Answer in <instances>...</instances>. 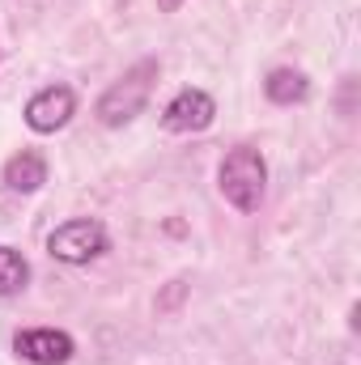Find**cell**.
I'll list each match as a JSON object with an SVG mask.
<instances>
[{
	"label": "cell",
	"instance_id": "6da1fadb",
	"mask_svg": "<svg viewBox=\"0 0 361 365\" xmlns=\"http://www.w3.org/2000/svg\"><path fill=\"white\" fill-rule=\"evenodd\" d=\"M217 191L243 217H255L268 195V162L255 145H234L217 166Z\"/></svg>",
	"mask_w": 361,
	"mask_h": 365
},
{
	"label": "cell",
	"instance_id": "9c48e42d",
	"mask_svg": "<svg viewBox=\"0 0 361 365\" xmlns=\"http://www.w3.org/2000/svg\"><path fill=\"white\" fill-rule=\"evenodd\" d=\"M26 284H30V259L17 247L0 242V297H17L26 293Z\"/></svg>",
	"mask_w": 361,
	"mask_h": 365
},
{
	"label": "cell",
	"instance_id": "7a4b0ae2",
	"mask_svg": "<svg viewBox=\"0 0 361 365\" xmlns=\"http://www.w3.org/2000/svg\"><path fill=\"white\" fill-rule=\"evenodd\" d=\"M158 77H162V64H158L153 56H149V60H136L119 81H111V86L102 90V98L93 102L98 123H102V128H128L136 115H145Z\"/></svg>",
	"mask_w": 361,
	"mask_h": 365
},
{
	"label": "cell",
	"instance_id": "5b68a950",
	"mask_svg": "<svg viewBox=\"0 0 361 365\" xmlns=\"http://www.w3.org/2000/svg\"><path fill=\"white\" fill-rule=\"evenodd\" d=\"M217 119V98L200 86H183L175 90V98L162 106V128L175 132V136H195V132H208Z\"/></svg>",
	"mask_w": 361,
	"mask_h": 365
},
{
	"label": "cell",
	"instance_id": "3957f363",
	"mask_svg": "<svg viewBox=\"0 0 361 365\" xmlns=\"http://www.w3.org/2000/svg\"><path fill=\"white\" fill-rule=\"evenodd\" d=\"M111 251V230L98 217H68L47 234V255L64 268H90Z\"/></svg>",
	"mask_w": 361,
	"mask_h": 365
},
{
	"label": "cell",
	"instance_id": "ba28073f",
	"mask_svg": "<svg viewBox=\"0 0 361 365\" xmlns=\"http://www.w3.org/2000/svg\"><path fill=\"white\" fill-rule=\"evenodd\" d=\"M264 98L272 106H298L310 98V77L302 68H272L264 77Z\"/></svg>",
	"mask_w": 361,
	"mask_h": 365
},
{
	"label": "cell",
	"instance_id": "52a82bcc",
	"mask_svg": "<svg viewBox=\"0 0 361 365\" xmlns=\"http://www.w3.org/2000/svg\"><path fill=\"white\" fill-rule=\"evenodd\" d=\"M0 182H4L13 195H34V191H43V182H47V158H43L39 149H17V153L4 162Z\"/></svg>",
	"mask_w": 361,
	"mask_h": 365
},
{
	"label": "cell",
	"instance_id": "8992f818",
	"mask_svg": "<svg viewBox=\"0 0 361 365\" xmlns=\"http://www.w3.org/2000/svg\"><path fill=\"white\" fill-rule=\"evenodd\" d=\"M13 353L26 365H68L77 357V340L64 327H21L13 336Z\"/></svg>",
	"mask_w": 361,
	"mask_h": 365
},
{
	"label": "cell",
	"instance_id": "30bf717a",
	"mask_svg": "<svg viewBox=\"0 0 361 365\" xmlns=\"http://www.w3.org/2000/svg\"><path fill=\"white\" fill-rule=\"evenodd\" d=\"M183 4H187V0H158V9H162V13H179Z\"/></svg>",
	"mask_w": 361,
	"mask_h": 365
},
{
	"label": "cell",
	"instance_id": "277c9868",
	"mask_svg": "<svg viewBox=\"0 0 361 365\" xmlns=\"http://www.w3.org/2000/svg\"><path fill=\"white\" fill-rule=\"evenodd\" d=\"M73 115H77V90L64 86V81L43 86L39 93H30L26 106H21V119H26V128H30L34 136H56V132H64V128L73 123Z\"/></svg>",
	"mask_w": 361,
	"mask_h": 365
}]
</instances>
